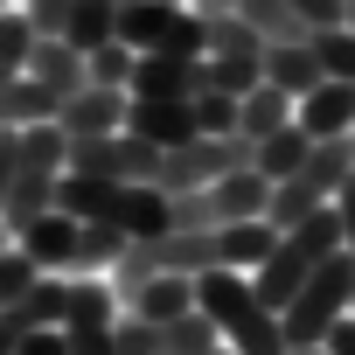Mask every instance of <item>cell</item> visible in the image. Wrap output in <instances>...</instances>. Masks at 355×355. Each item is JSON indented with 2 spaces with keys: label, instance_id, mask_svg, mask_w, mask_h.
<instances>
[{
  "label": "cell",
  "instance_id": "6da1fadb",
  "mask_svg": "<svg viewBox=\"0 0 355 355\" xmlns=\"http://www.w3.org/2000/svg\"><path fill=\"white\" fill-rule=\"evenodd\" d=\"M196 306L209 313L216 341L237 348V355H286V334H279V313L251 293L244 272H196Z\"/></svg>",
  "mask_w": 355,
  "mask_h": 355
},
{
  "label": "cell",
  "instance_id": "7a4b0ae2",
  "mask_svg": "<svg viewBox=\"0 0 355 355\" xmlns=\"http://www.w3.org/2000/svg\"><path fill=\"white\" fill-rule=\"evenodd\" d=\"M63 153H70V139L56 132V119H42V125H21L15 182H8V202H0V230H8V237L49 209V196H56V174H63Z\"/></svg>",
  "mask_w": 355,
  "mask_h": 355
},
{
  "label": "cell",
  "instance_id": "3957f363",
  "mask_svg": "<svg viewBox=\"0 0 355 355\" xmlns=\"http://www.w3.org/2000/svg\"><path fill=\"white\" fill-rule=\"evenodd\" d=\"M348 293H355V258L348 251H334L286 306H279V334H286V348H320V334L348 313Z\"/></svg>",
  "mask_w": 355,
  "mask_h": 355
},
{
  "label": "cell",
  "instance_id": "277c9868",
  "mask_svg": "<svg viewBox=\"0 0 355 355\" xmlns=\"http://www.w3.org/2000/svg\"><path fill=\"white\" fill-rule=\"evenodd\" d=\"M230 167H251V139L223 132V139H189V146H167L160 167H153V189L160 196H182V189H209L216 174Z\"/></svg>",
  "mask_w": 355,
  "mask_h": 355
},
{
  "label": "cell",
  "instance_id": "5b68a950",
  "mask_svg": "<svg viewBox=\"0 0 355 355\" xmlns=\"http://www.w3.org/2000/svg\"><path fill=\"white\" fill-rule=\"evenodd\" d=\"M153 167H160V146H146L132 132L70 139V153H63V174H91V182H146L153 189Z\"/></svg>",
  "mask_w": 355,
  "mask_h": 355
},
{
  "label": "cell",
  "instance_id": "8992f818",
  "mask_svg": "<svg viewBox=\"0 0 355 355\" xmlns=\"http://www.w3.org/2000/svg\"><path fill=\"white\" fill-rule=\"evenodd\" d=\"M56 327H63V348H70V355H112V286L70 279Z\"/></svg>",
  "mask_w": 355,
  "mask_h": 355
},
{
  "label": "cell",
  "instance_id": "52a82bcc",
  "mask_svg": "<svg viewBox=\"0 0 355 355\" xmlns=\"http://www.w3.org/2000/svg\"><path fill=\"white\" fill-rule=\"evenodd\" d=\"M125 132L132 139H146V146H189V139H202V125H196V105L189 98H132L125 91Z\"/></svg>",
  "mask_w": 355,
  "mask_h": 355
},
{
  "label": "cell",
  "instance_id": "ba28073f",
  "mask_svg": "<svg viewBox=\"0 0 355 355\" xmlns=\"http://www.w3.org/2000/svg\"><path fill=\"white\" fill-rule=\"evenodd\" d=\"M56 132H63V139H105V132H125V84H84L77 98H63Z\"/></svg>",
  "mask_w": 355,
  "mask_h": 355
},
{
  "label": "cell",
  "instance_id": "9c48e42d",
  "mask_svg": "<svg viewBox=\"0 0 355 355\" xmlns=\"http://www.w3.org/2000/svg\"><path fill=\"white\" fill-rule=\"evenodd\" d=\"M125 91L132 98H196L202 91V56H160V49H146V56H132Z\"/></svg>",
  "mask_w": 355,
  "mask_h": 355
},
{
  "label": "cell",
  "instance_id": "30bf717a",
  "mask_svg": "<svg viewBox=\"0 0 355 355\" xmlns=\"http://www.w3.org/2000/svg\"><path fill=\"white\" fill-rule=\"evenodd\" d=\"M209 196V223L223 230V223H251V216H265V196H272V182L258 167H230V174H216V182L202 189Z\"/></svg>",
  "mask_w": 355,
  "mask_h": 355
},
{
  "label": "cell",
  "instance_id": "8fae6325",
  "mask_svg": "<svg viewBox=\"0 0 355 355\" xmlns=\"http://www.w3.org/2000/svg\"><path fill=\"white\" fill-rule=\"evenodd\" d=\"M355 119V84H313L306 98H293V125L306 139H341Z\"/></svg>",
  "mask_w": 355,
  "mask_h": 355
},
{
  "label": "cell",
  "instance_id": "7c38bea8",
  "mask_svg": "<svg viewBox=\"0 0 355 355\" xmlns=\"http://www.w3.org/2000/svg\"><path fill=\"white\" fill-rule=\"evenodd\" d=\"M15 244L35 258V272H56V279H63V272H70V244H77V223H70L63 209H42L35 223H21V230H15Z\"/></svg>",
  "mask_w": 355,
  "mask_h": 355
},
{
  "label": "cell",
  "instance_id": "4fadbf2b",
  "mask_svg": "<svg viewBox=\"0 0 355 355\" xmlns=\"http://www.w3.org/2000/svg\"><path fill=\"white\" fill-rule=\"evenodd\" d=\"M56 112H63V91L42 84V77H28V70L0 84V125L21 132V125H42V119H56Z\"/></svg>",
  "mask_w": 355,
  "mask_h": 355
},
{
  "label": "cell",
  "instance_id": "5bb4252c",
  "mask_svg": "<svg viewBox=\"0 0 355 355\" xmlns=\"http://www.w3.org/2000/svg\"><path fill=\"white\" fill-rule=\"evenodd\" d=\"M258 77H265V84H279L286 98H306L313 84H327L306 42H265V56H258Z\"/></svg>",
  "mask_w": 355,
  "mask_h": 355
},
{
  "label": "cell",
  "instance_id": "9a60e30c",
  "mask_svg": "<svg viewBox=\"0 0 355 355\" xmlns=\"http://www.w3.org/2000/svg\"><path fill=\"white\" fill-rule=\"evenodd\" d=\"M125 306L139 313V320H174V313H189L196 306V279H174V272H160V279H146V286H132L125 293Z\"/></svg>",
  "mask_w": 355,
  "mask_h": 355
},
{
  "label": "cell",
  "instance_id": "2e32d148",
  "mask_svg": "<svg viewBox=\"0 0 355 355\" xmlns=\"http://www.w3.org/2000/svg\"><path fill=\"white\" fill-rule=\"evenodd\" d=\"M28 77H42V84H56L63 98H77L91 77H84V56L70 49V42H56V35H35V49H28Z\"/></svg>",
  "mask_w": 355,
  "mask_h": 355
},
{
  "label": "cell",
  "instance_id": "e0dca14e",
  "mask_svg": "<svg viewBox=\"0 0 355 355\" xmlns=\"http://www.w3.org/2000/svg\"><path fill=\"white\" fill-rule=\"evenodd\" d=\"M279 125H293V98H286L279 84H251V91L237 98V139H265V132H279Z\"/></svg>",
  "mask_w": 355,
  "mask_h": 355
},
{
  "label": "cell",
  "instance_id": "ac0fdd59",
  "mask_svg": "<svg viewBox=\"0 0 355 355\" xmlns=\"http://www.w3.org/2000/svg\"><path fill=\"white\" fill-rule=\"evenodd\" d=\"M216 237H223V272H258V265L272 258V244H279V230H272L265 216H251V223H223Z\"/></svg>",
  "mask_w": 355,
  "mask_h": 355
},
{
  "label": "cell",
  "instance_id": "d6986e66",
  "mask_svg": "<svg viewBox=\"0 0 355 355\" xmlns=\"http://www.w3.org/2000/svg\"><path fill=\"white\" fill-rule=\"evenodd\" d=\"M306 146H313V139H306L300 125H279V132L251 139V167L265 174V182H286V174H293V167L306 160Z\"/></svg>",
  "mask_w": 355,
  "mask_h": 355
},
{
  "label": "cell",
  "instance_id": "ffe728a7",
  "mask_svg": "<svg viewBox=\"0 0 355 355\" xmlns=\"http://www.w3.org/2000/svg\"><path fill=\"white\" fill-rule=\"evenodd\" d=\"M119 251H125V237H119L112 223H77V244H70V272H63V279H91V272H105Z\"/></svg>",
  "mask_w": 355,
  "mask_h": 355
},
{
  "label": "cell",
  "instance_id": "44dd1931",
  "mask_svg": "<svg viewBox=\"0 0 355 355\" xmlns=\"http://www.w3.org/2000/svg\"><path fill=\"white\" fill-rule=\"evenodd\" d=\"M237 21H251L265 42H306L313 28L293 15V0H237Z\"/></svg>",
  "mask_w": 355,
  "mask_h": 355
},
{
  "label": "cell",
  "instance_id": "7402d4cb",
  "mask_svg": "<svg viewBox=\"0 0 355 355\" xmlns=\"http://www.w3.org/2000/svg\"><path fill=\"white\" fill-rule=\"evenodd\" d=\"M112 15H119L112 0H70V21H63L56 42H70L77 56H91L98 42H112Z\"/></svg>",
  "mask_w": 355,
  "mask_h": 355
},
{
  "label": "cell",
  "instance_id": "603a6c76",
  "mask_svg": "<svg viewBox=\"0 0 355 355\" xmlns=\"http://www.w3.org/2000/svg\"><path fill=\"white\" fill-rule=\"evenodd\" d=\"M63 286H70V279L42 272V279H35V286L8 306V313H15V327H21V334H28V327H56V320H63Z\"/></svg>",
  "mask_w": 355,
  "mask_h": 355
},
{
  "label": "cell",
  "instance_id": "cb8c5ba5",
  "mask_svg": "<svg viewBox=\"0 0 355 355\" xmlns=\"http://www.w3.org/2000/svg\"><path fill=\"white\" fill-rule=\"evenodd\" d=\"M209 348H216V327H209V313H202V306L160 320V355H209Z\"/></svg>",
  "mask_w": 355,
  "mask_h": 355
},
{
  "label": "cell",
  "instance_id": "d4e9b609",
  "mask_svg": "<svg viewBox=\"0 0 355 355\" xmlns=\"http://www.w3.org/2000/svg\"><path fill=\"white\" fill-rule=\"evenodd\" d=\"M202 56H230V63H258L265 56V35L251 28V21H237V15H216L209 21V49Z\"/></svg>",
  "mask_w": 355,
  "mask_h": 355
},
{
  "label": "cell",
  "instance_id": "484cf974",
  "mask_svg": "<svg viewBox=\"0 0 355 355\" xmlns=\"http://www.w3.org/2000/svg\"><path fill=\"white\" fill-rule=\"evenodd\" d=\"M306 49H313V63H320L327 84H355V35L348 28H313Z\"/></svg>",
  "mask_w": 355,
  "mask_h": 355
},
{
  "label": "cell",
  "instance_id": "4316f807",
  "mask_svg": "<svg viewBox=\"0 0 355 355\" xmlns=\"http://www.w3.org/2000/svg\"><path fill=\"white\" fill-rule=\"evenodd\" d=\"M28 49H35V28L21 8H0V84L28 70Z\"/></svg>",
  "mask_w": 355,
  "mask_h": 355
},
{
  "label": "cell",
  "instance_id": "83f0119b",
  "mask_svg": "<svg viewBox=\"0 0 355 355\" xmlns=\"http://www.w3.org/2000/svg\"><path fill=\"white\" fill-rule=\"evenodd\" d=\"M258 77V63H230V56H202V91H223V98H244Z\"/></svg>",
  "mask_w": 355,
  "mask_h": 355
},
{
  "label": "cell",
  "instance_id": "f1b7e54d",
  "mask_svg": "<svg viewBox=\"0 0 355 355\" xmlns=\"http://www.w3.org/2000/svg\"><path fill=\"white\" fill-rule=\"evenodd\" d=\"M35 279H42V272H35V258H28L21 244H0V306H15Z\"/></svg>",
  "mask_w": 355,
  "mask_h": 355
},
{
  "label": "cell",
  "instance_id": "f546056e",
  "mask_svg": "<svg viewBox=\"0 0 355 355\" xmlns=\"http://www.w3.org/2000/svg\"><path fill=\"white\" fill-rule=\"evenodd\" d=\"M84 77H91V84H125V77H132V49H125L119 35L98 42V49L84 56Z\"/></svg>",
  "mask_w": 355,
  "mask_h": 355
},
{
  "label": "cell",
  "instance_id": "4dcf8cb0",
  "mask_svg": "<svg viewBox=\"0 0 355 355\" xmlns=\"http://www.w3.org/2000/svg\"><path fill=\"white\" fill-rule=\"evenodd\" d=\"M189 105H196V125H202V139H223V132H237V98H223V91H196Z\"/></svg>",
  "mask_w": 355,
  "mask_h": 355
},
{
  "label": "cell",
  "instance_id": "1f68e13d",
  "mask_svg": "<svg viewBox=\"0 0 355 355\" xmlns=\"http://www.w3.org/2000/svg\"><path fill=\"white\" fill-rule=\"evenodd\" d=\"M112 355H160V327H153V320H139V313L112 320Z\"/></svg>",
  "mask_w": 355,
  "mask_h": 355
},
{
  "label": "cell",
  "instance_id": "d6a6232c",
  "mask_svg": "<svg viewBox=\"0 0 355 355\" xmlns=\"http://www.w3.org/2000/svg\"><path fill=\"white\" fill-rule=\"evenodd\" d=\"M167 230H216V223H209V196H202V189L167 196Z\"/></svg>",
  "mask_w": 355,
  "mask_h": 355
},
{
  "label": "cell",
  "instance_id": "836d02e7",
  "mask_svg": "<svg viewBox=\"0 0 355 355\" xmlns=\"http://www.w3.org/2000/svg\"><path fill=\"white\" fill-rule=\"evenodd\" d=\"M21 15H28V28H35V35H63L70 0H21Z\"/></svg>",
  "mask_w": 355,
  "mask_h": 355
},
{
  "label": "cell",
  "instance_id": "e575fe53",
  "mask_svg": "<svg viewBox=\"0 0 355 355\" xmlns=\"http://www.w3.org/2000/svg\"><path fill=\"white\" fill-rule=\"evenodd\" d=\"M334 223H341V251L355 258V167H348V182L334 189Z\"/></svg>",
  "mask_w": 355,
  "mask_h": 355
},
{
  "label": "cell",
  "instance_id": "d590c367",
  "mask_svg": "<svg viewBox=\"0 0 355 355\" xmlns=\"http://www.w3.org/2000/svg\"><path fill=\"white\" fill-rule=\"evenodd\" d=\"M293 15H300L306 28H341V15H348V0H293Z\"/></svg>",
  "mask_w": 355,
  "mask_h": 355
},
{
  "label": "cell",
  "instance_id": "8d00e7d4",
  "mask_svg": "<svg viewBox=\"0 0 355 355\" xmlns=\"http://www.w3.org/2000/svg\"><path fill=\"white\" fill-rule=\"evenodd\" d=\"M15 355H70V348H63V327H28L15 341Z\"/></svg>",
  "mask_w": 355,
  "mask_h": 355
},
{
  "label": "cell",
  "instance_id": "74e56055",
  "mask_svg": "<svg viewBox=\"0 0 355 355\" xmlns=\"http://www.w3.org/2000/svg\"><path fill=\"white\" fill-rule=\"evenodd\" d=\"M15 153H21V132L0 125V202H8V182H15Z\"/></svg>",
  "mask_w": 355,
  "mask_h": 355
},
{
  "label": "cell",
  "instance_id": "f35d334b",
  "mask_svg": "<svg viewBox=\"0 0 355 355\" xmlns=\"http://www.w3.org/2000/svg\"><path fill=\"white\" fill-rule=\"evenodd\" d=\"M320 348H327V355H355V313H341V320L320 334Z\"/></svg>",
  "mask_w": 355,
  "mask_h": 355
},
{
  "label": "cell",
  "instance_id": "ab89813d",
  "mask_svg": "<svg viewBox=\"0 0 355 355\" xmlns=\"http://www.w3.org/2000/svg\"><path fill=\"white\" fill-rule=\"evenodd\" d=\"M15 341H21V327H15V313L0 306V355H15Z\"/></svg>",
  "mask_w": 355,
  "mask_h": 355
},
{
  "label": "cell",
  "instance_id": "60d3db41",
  "mask_svg": "<svg viewBox=\"0 0 355 355\" xmlns=\"http://www.w3.org/2000/svg\"><path fill=\"white\" fill-rule=\"evenodd\" d=\"M189 15H202V21H216V15H237V0H196Z\"/></svg>",
  "mask_w": 355,
  "mask_h": 355
},
{
  "label": "cell",
  "instance_id": "b9f144b4",
  "mask_svg": "<svg viewBox=\"0 0 355 355\" xmlns=\"http://www.w3.org/2000/svg\"><path fill=\"white\" fill-rule=\"evenodd\" d=\"M341 28H348V35H355V0H348V15H341Z\"/></svg>",
  "mask_w": 355,
  "mask_h": 355
},
{
  "label": "cell",
  "instance_id": "7bdbcfd3",
  "mask_svg": "<svg viewBox=\"0 0 355 355\" xmlns=\"http://www.w3.org/2000/svg\"><path fill=\"white\" fill-rule=\"evenodd\" d=\"M341 139H348V160H355V119H348V132H341Z\"/></svg>",
  "mask_w": 355,
  "mask_h": 355
},
{
  "label": "cell",
  "instance_id": "ee69618b",
  "mask_svg": "<svg viewBox=\"0 0 355 355\" xmlns=\"http://www.w3.org/2000/svg\"><path fill=\"white\" fill-rule=\"evenodd\" d=\"M286 355H327V348H286Z\"/></svg>",
  "mask_w": 355,
  "mask_h": 355
},
{
  "label": "cell",
  "instance_id": "f6af8a7d",
  "mask_svg": "<svg viewBox=\"0 0 355 355\" xmlns=\"http://www.w3.org/2000/svg\"><path fill=\"white\" fill-rule=\"evenodd\" d=\"M209 355H237V348H223V341H216V348H209Z\"/></svg>",
  "mask_w": 355,
  "mask_h": 355
},
{
  "label": "cell",
  "instance_id": "bcb514c9",
  "mask_svg": "<svg viewBox=\"0 0 355 355\" xmlns=\"http://www.w3.org/2000/svg\"><path fill=\"white\" fill-rule=\"evenodd\" d=\"M112 8H132V0H112Z\"/></svg>",
  "mask_w": 355,
  "mask_h": 355
},
{
  "label": "cell",
  "instance_id": "7dc6e473",
  "mask_svg": "<svg viewBox=\"0 0 355 355\" xmlns=\"http://www.w3.org/2000/svg\"><path fill=\"white\" fill-rule=\"evenodd\" d=\"M0 244H15V237H8V230H0Z\"/></svg>",
  "mask_w": 355,
  "mask_h": 355
},
{
  "label": "cell",
  "instance_id": "c3c4849f",
  "mask_svg": "<svg viewBox=\"0 0 355 355\" xmlns=\"http://www.w3.org/2000/svg\"><path fill=\"white\" fill-rule=\"evenodd\" d=\"M348 313H355V293H348Z\"/></svg>",
  "mask_w": 355,
  "mask_h": 355
},
{
  "label": "cell",
  "instance_id": "681fc988",
  "mask_svg": "<svg viewBox=\"0 0 355 355\" xmlns=\"http://www.w3.org/2000/svg\"><path fill=\"white\" fill-rule=\"evenodd\" d=\"M167 8H182V0H167Z\"/></svg>",
  "mask_w": 355,
  "mask_h": 355
},
{
  "label": "cell",
  "instance_id": "f907efd6",
  "mask_svg": "<svg viewBox=\"0 0 355 355\" xmlns=\"http://www.w3.org/2000/svg\"><path fill=\"white\" fill-rule=\"evenodd\" d=\"M0 8H8V0H0Z\"/></svg>",
  "mask_w": 355,
  "mask_h": 355
}]
</instances>
